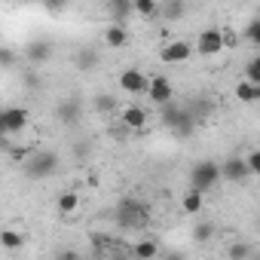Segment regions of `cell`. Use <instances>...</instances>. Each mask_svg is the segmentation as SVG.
<instances>
[{
    "instance_id": "cell-22",
    "label": "cell",
    "mask_w": 260,
    "mask_h": 260,
    "mask_svg": "<svg viewBox=\"0 0 260 260\" xmlns=\"http://www.w3.org/2000/svg\"><path fill=\"white\" fill-rule=\"evenodd\" d=\"M242 162H245L248 178H257V175H260V150H257V147H254V150H248V156H245Z\"/></svg>"
},
{
    "instance_id": "cell-15",
    "label": "cell",
    "mask_w": 260,
    "mask_h": 260,
    "mask_svg": "<svg viewBox=\"0 0 260 260\" xmlns=\"http://www.w3.org/2000/svg\"><path fill=\"white\" fill-rule=\"evenodd\" d=\"M0 248H4V251H19V248H25V233H19V230H13V226L0 230Z\"/></svg>"
},
{
    "instance_id": "cell-4",
    "label": "cell",
    "mask_w": 260,
    "mask_h": 260,
    "mask_svg": "<svg viewBox=\"0 0 260 260\" xmlns=\"http://www.w3.org/2000/svg\"><path fill=\"white\" fill-rule=\"evenodd\" d=\"M31 122V113L25 107H7L0 110V135H16L22 128H28Z\"/></svg>"
},
{
    "instance_id": "cell-13",
    "label": "cell",
    "mask_w": 260,
    "mask_h": 260,
    "mask_svg": "<svg viewBox=\"0 0 260 260\" xmlns=\"http://www.w3.org/2000/svg\"><path fill=\"white\" fill-rule=\"evenodd\" d=\"M181 208H184L187 214H193V217H196V214H202V208H205V193H199V190H193V187H190V190L181 196Z\"/></svg>"
},
{
    "instance_id": "cell-8",
    "label": "cell",
    "mask_w": 260,
    "mask_h": 260,
    "mask_svg": "<svg viewBox=\"0 0 260 260\" xmlns=\"http://www.w3.org/2000/svg\"><path fill=\"white\" fill-rule=\"evenodd\" d=\"M193 55V43L190 40H172V43H166L162 49H159V61L162 64H181V61H187Z\"/></svg>"
},
{
    "instance_id": "cell-10",
    "label": "cell",
    "mask_w": 260,
    "mask_h": 260,
    "mask_svg": "<svg viewBox=\"0 0 260 260\" xmlns=\"http://www.w3.org/2000/svg\"><path fill=\"white\" fill-rule=\"evenodd\" d=\"M248 172H245V162L242 156H230L226 162H220V181H245Z\"/></svg>"
},
{
    "instance_id": "cell-18",
    "label": "cell",
    "mask_w": 260,
    "mask_h": 260,
    "mask_svg": "<svg viewBox=\"0 0 260 260\" xmlns=\"http://www.w3.org/2000/svg\"><path fill=\"white\" fill-rule=\"evenodd\" d=\"M211 236H214V223H211V220H199V223L193 226V242H196V245H205Z\"/></svg>"
},
{
    "instance_id": "cell-9",
    "label": "cell",
    "mask_w": 260,
    "mask_h": 260,
    "mask_svg": "<svg viewBox=\"0 0 260 260\" xmlns=\"http://www.w3.org/2000/svg\"><path fill=\"white\" fill-rule=\"evenodd\" d=\"M159 122L166 128H175V132H187V122H190V113L184 107H178L175 101L162 104V113H159Z\"/></svg>"
},
{
    "instance_id": "cell-1",
    "label": "cell",
    "mask_w": 260,
    "mask_h": 260,
    "mask_svg": "<svg viewBox=\"0 0 260 260\" xmlns=\"http://www.w3.org/2000/svg\"><path fill=\"white\" fill-rule=\"evenodd\" d=\"M220 184V162L214 159H202L190 169V187L199 190V193H208Z\"/></svg>"
},
{
    "instance_id": "cell-17",
    "label": "cell",
    "mask_w": 260,
    "mask_h": 260,
    "mask_svg": "<svg viewBox=\"0 0 260 260\" xmlns=\"http://www.w3.org/2000/svg\"><path fill=\"white\" fill-rule=\"evenodd\" d=\"M236 98H239L242 104H254V101L260 98V86H251V83L239 80V83H236Z\"/></svg>"
},
{
    "instance_id": "cell-5",
    "label": "cell",
    "mask_w": 260,
    "mask_h": 260,
    "mask_svg": "<svg viewBox=\"0 0 260 260\" xmlns=\"http://www.w3.org/2000/svg\"><path fill=\"white\" fill-rule=\"evenodd\" d=\"M147 74L144 71H138V68H125V71H119V77H116V86H119V92H125V95H144L147 92Z\"/></svg>"
},
{
    "instance_id": "cell-24",
    "label": "cell",
    "mask_w": 260,
    "mask_h": 260,
    "mask_svg": "<svg viewBox=\"0 0 260 260\" xmlns=\"http://www.w3.org/2000/svg\"><path fill=\"white\" fill-rule=\"evenodd\" d=\"M184 13H187L184 4H162V7L156 10V16H162V19H181Z\"/></svg>"
},
{
    "instance_id": "cell-27",
    "label": "cell",
    "mask_w": 260,
    "mask_h": 260,
    "mask_svg": "<svg viewBox=\"0 0 260 260\" xmlns=\"http://www.w3.org/2000/svg\"><path fill=\"white\" fill-rule=\"evenodd\" d=\"M248 40H251V43H260V22H257V19L248 25Z\"/></svg>"
},
{
    "instance_id": "cell-2",
    "label": "cell",
    "mask_w": 260,
    "mask_h": 260,
    "mask_svg": "<svg viewBox=\"0 0 260 260\" xmlns=\"http://www.w3.org/2000/svg\"><path fill=\"white\" fill-rule=\"evenodd\" d=\"M113 217H116V223L122 230H135V226H144L147 223V208L138 199H122L116 205V214Z\"/></svg>"
},
{
    "instance_id": "cell-16",
    "label": "cell",
    "mask_w": 260,
    "mask_h": 260,
    "mask_svg": "<svg viewBox=\"0 0 260 260\" xmlns=\"http://www.w3.org/2000/svg\"><path fill=\"white\" fill-rule=\"evenodd\" d=\"M58 211L61 214H77L80 211V193H74V190H64V193H58Z\"/></svg>"
},
{
    "instance_id": "cell-12",
    "label": "cell",
    "mask_w": 260,
    "mask_h": 260,
    "mask_svg": "<svg viewBox=\"0 0 260 260\" xmlns=\"http://www.w3.org/2000/svg\"><path fill=\"white\" fill-rule=\"evenodd\" d=\"M104 43H107L110 49H122V46L128 43V31H125V25H122V22L107 25V31H104Z\"/></svg>"
},
{
    "instance_id": "cell-28",
    "label": "cell",
    "mask_w": 260,
    "mask_h": 260,
    "mask_svg": "<svg viewBox=\"0 0 260 260\" xmlns=\"http://www.w3.org/2000/svg\"><path fill=\"white\" fill-rule=\"evenodd\" d=\"M77 61H80V68H86V64L92 68V64L98 61V55H95V52H80V55H77Z\"/></svg>"
},
{
    "instance_id": "cell-29",
    "label": "cell",
    "mask_w": 260,
    "mask_h": 260,
    "mask_svg": "<svg viewBox=\"0 0 260 260\" xmlns=\"http://www.w3.org/2000/svg\"><path fill=\"white\" fill-rule=\"evenodd\" d=\"M159 260H187V257L178 254V251H169V254H159Z\"/></svg>"
},
{
    "instance_id": "cell-30",
    "label": "cell",
    "mask_w": 260,
    "mask_h": 260,
    "mask_svg": "<svg viewBox=\"0 0 260 260\" xmlns=\"http://www.w3.org/2000/svg\"><path fill=\"white\" fill-rule=\"evenodd\" d=\"M58 260H80V254H77V251H61Z\"/></svg>"
},
{
    "instance_id": "cell-3",
    "label": "cell",
    "mask_w": 260,
    "mask_h": 260,
    "mask_svg": "<svg viewBox=\"0 0 260 260\" xmlns=\"http://www.w3.org/2000/svg\"><path fill=\"white\" fill-rule=\"evenodd\" d=\"M58 166H61V159H58V153H52V150H40V153H34L31 156V162H28V178H52L55 172H58Z\"/></svg>"
},
{
    "instance_id": "cell-25",
    "label": "cell",
    "mask_w": 260,
    "mask_h": 260,
    "mask_svg": "<svg viewBox=\"0 0 260 260\" xmlns=\"http://www.w3.org/2000/svg\"><path fill=\"white\" fill-rule=\"evenodd\" d=\"M226 257H230V260H248V257H251V245L236 242V245H230V248H226Z\"/></svg>"
},
{
    "instance_id": "cell-20",
    "label": "cell",
    "mask_w": 260,
    "mask_h": 260,
    "mask_svg": "<svg viewBox=\"0 0 260 260\" xmlns=\"http://www.w3.org/2000/svg\"><path fill=\"white\" fill-rule=\"evenodd\" d=\"M52 55V46L46 43V40H40V43H31V49H28V58L31 61H46Z\"/></svg>"
},
{
    "instance_id": "cell-23",
    "label": "cell",
    "mask_w": 260,
    "mask_h": 260,
    "mask_svg": "<svg viewBox=\"0 0 260 260\" xmlns=\"http://www.w3.org/2000/svg\"><path fill=\"white\" fill-rule=\"evenodd\" d=\"M156 10H159L156 0H135V4H132L135 16H156Z\"/></svg>"
},
{
    "instance_id": "cell-14",
    "label": "cell",
    "mask_w": 260,
    "mask_h": 260,
    "mask_svg": "<svg viewBox=\"0 0 260 260\" xmlns=\"http://www.w3.org/2000/svg\"><path fill=\"white\" fill-rule=\"evenodd\" d=\"M132 254H135V260H159L162 248H159L156 239H141V242L132 248Z\"/></svg>"
},
{
    "instance_id": "cell-6",
    "label": "cell",
    "mask_w": 260,
    "mask_h": 260,
    "mask_svg": "<svg viewBox=\"0 0 260 260\" xmlns=\"http://www.w3.org/2000/svg\"><path fill=\"white\" fill-rule=\"evenodd\" d=\"M193 52H199V55H217V52H223V37H220V28H205V31H199V37L193 40Z\"/></svg>"
},
{
    "instance_id": "cell-21",
    "label": "cell",
    "mask_w": 260,
    "mask_h": 260,
    "mask_svg": "<svg viewBox=\"0 0 260 260\" xmlns=\"http://www.w3.org/2000/svg\"><path fill=\"white\" fill-rule=\"evenodd\" d=\"M245 83H251V86H260V58L254 55V58H248V64H245V77H242Z\"/></svg>"
},
{
    "instance_id": "cell-26",
    "label": "cell",
    "mask_w": 260,
    "mask_h": 260,
    "mask_svg": "<svg viewBox=\"0 0 260 260\" xmlns=\"http://www.w3.org/2000/svg\"><path fill=\"white\" fill-rule=\"evenodd\" d=\"M0 68H16V49L0 46Z\"/></svg>"
},
{
    "instance_id": "cell-19",
    "label": "cell",
    "mask_w": 260,
    "mask_h": 260,
    "mask_svg": "<svg viewBox=\"0 0 260 260\" xmlns=\"http://www.w3.org/2000/svg\"><path fill=\"white\" fill-rule=\"evenodd\" d=\"M92 107H95L98 113H113V110H116V98L107 95V92H101V95L92 98Z\"/></svg>"
},
{
    "instance_id": "cell-7",
    "label": "cell",
    "mask_w": 260,
    "mask_h": 260,
    "mask_svg": "<svg viewBox=\"0 0 260 260\" xmlns=\"http://www.w3.org/2000/svg\"><path fill=\"white\" fill-rule=\"evenodd\" d=\"M153 104H169V101H175V89H172V80L166 77V74H156V77H150L147 80V92H144Z\"/></svg>"
},
{
    "instance_id": "cell-11",
    "label": "cell",
    "mask_w": 260,
    "mask_h": 260,
    "mask_svg": "<svg viewBox=\"0 0 260 260\" xmlns=\"http://www.w3.org/2000/svg\"><path fill=\"white\" fill-rule=\"evenodd\" d=\"M119 119H122L125 128H144V125H147V110L138 107V104H128V107L119 113Z\"/></svg>"
}]
</instances>
